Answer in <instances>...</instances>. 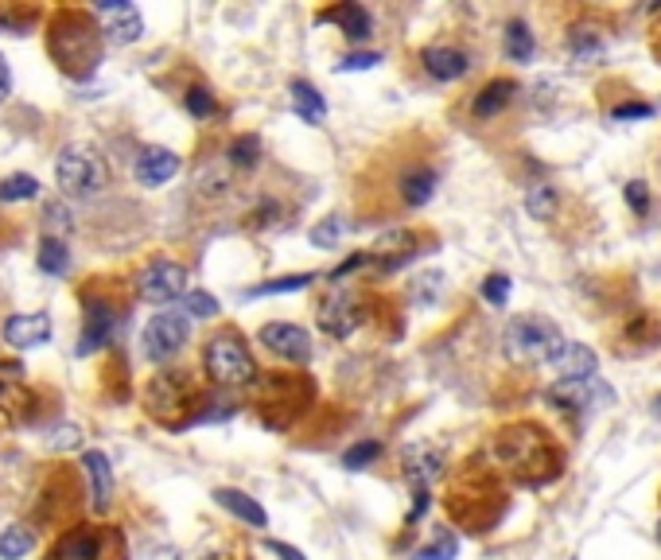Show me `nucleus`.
I'll use <instances>...</instances> for the list:
<instances>
[{
  "instance_id": "nucleus-1",
  "label": "nucleus",
  "mask_w": 661,
  "mask_h": 560,
  "mask_svg": "<svg viewBox=\"0 0 661 560\" xmlns=\"http://www.w3.org/2000/svg\"><path fill=\"white\" fill-rule=\"evenodd\" d=\"M102 24L82 9H59L47 24V55L66 78H86L102 63Z\"/></svg>"
},
{
  "instance_id": "nucleus-2",
  "label": "nucleus",
  "mask_w": 661,
  "mask_h": 560,
  "mask_svg": "<svg viewBox=\"0 0 661 560\" xmlns=\"http://www.w3.org/2000/svg\"><path fill=\"white\" fill-rule=\"evenodd\" d=\"M203 366L211 373V382L218 385H250L257 378V362H253L250 346L242 343L238 331H223L206 343Z\"/></svg>"
},
{
  "instance_id": "nucleus-3",
  "label": "nucleus",
  "mask_w": 661,
  "mask_h": 560,
  "mask_svg": "<svg viewBox=\"0 0 661 560\" xmlns=\"http://www.w3.org/2000/svg\"><path fill=\"white\" fill-rule=\"evenodd\" d=\"M55 179L71 199H93L98 191H105V183H110V168H105V160L93 149L71 144V149L59 152Z\"/></svg>"
},
{
  "instance_id": "nucleus-4",
  "label": "nucleus",
  "mask_w": 661,
  "mask_h": 560,
  "mask_svg": "<svg viewBox=\"0 0 661 560\" xmlns=\"http://www.w3.org/2000/svg\"><path fill=\"white\" fill-rule=\"evenodd\" d=\"M110 552L113 557L125 552L122 533L98 530V525H75V530H66L63 537L51 545L47 560H110Z\"/></svg>"
},
{
  "instance_id": "nucleus-5",
  "label": "nucleus",
  "mask_w": 661,
  "mask_h": 560,
  "mask_svg": "<svg viewBox=\"0 0 661 560\" xmlns=\"http://www.w3.org/2000/svg\"><path fill=\"white\" fill-rule=\"evenodd\" d=\"M560 335L549 319L537 316H518L506 327V351L522 362H549V355L557 351Z\"/></svg>"
},
{
  "instance_id": "nucleus-6",
  "label": "nucleus",
  "mask_w": 661,
  "mask_h": 560,
  "mask_svg": "<svg viewBox=\"0 0 661 560\" xmlns=\"http://www.w3.org/2000/svg\"><path fill=\"white\" fill-rule=\"evenodd\" d=\"M316 319H319V327H323L327 335L346 339V335H354V331L363 327L366 304H363V296H358L354 289H343V284H335V289L323 296V304L316 308Z\"/></svg>"
},
{
  "instance_id": "nucleus-7",
  "label": "nucleus",
  "mask_w": 661,
  "mask_h": 560,
  "mask_svg": "<svg viewBox=\"0 0 661 560\" xmlns=\"http://www.w3.org/2000/svg\"><path fill=\"white\" fill-rule=\"evenodd\" d=\"M191 339V319L179 316V311H160L144 327V358L149 362H168Z\"/></svg>"
},
{
  "instance_id": "nucleus-8",
  "label": "nucleus",
  "mask_w": 661,
  "mask_h": 560,
  "mask_svg": "<svg viewBox=\"0 0 661 560\" xmlns=\"http://www.w3.org/2000/svg\"><path fill=\"white\" fill-rule=\"evenodd\" d=\"M191 402H195V385H191V378H187V373L168 370V373H160V378H152L149 412L164 420V424H176V417H171V412L191 409Z\"/></svg>"
},
{
  "instance_id": "nucleus-9",
  "label": "nucleus",
  "mask_w": 661,
  "mask_h": 560,
  "mask_svg": "<svg viewBox=\"0 0 661 560\" xmlns=\"http://www.w3.org/2000/svg\"><path fill=\"white\" fill-rule=\"evenodd\" d=\"M117 323H122V311L105 304V300H86V319H82V335H78V358L102 351L105 343H113L117 335Z\"/></svg>"
},
{
  "instance_id": "nucleus-10",
  "label": "nucleus",
  "mask_w": 661,
  "mask_h": 560,
  "mask_svg": "<svg viewBox=\"0 0 661 560\" xmlns=\"http://www.w3.org/2000/svg\"><path fill=\"white\" fill-rule=\"evenodd\" d=\"M137 292L149 304H171V300L187 292V269L176 262H152L149 269L140 272Z\"/></svg>"
},
{
  "instance_id": "nucleus-11",
  "label": "nucleus",
  "mask_w": 661,
  "mask_h": 560,
  "mask_svg": "<svg viewBox=\"0 0 661 560\" xmlns=\"http://www.w3.org/2000/svg\"><path fill=\"white\" fill-rule=\"evenodd\" d=\"M93 16L102 20V36L110 39V43L125 47V43H137L140 31H144V20H140L137 4H125V0H105V4H98L93 9Z\"/></svg>"
},
{
  "instance_id": "nucleus-12",
  "label": "nucleus",
  "mask_w": 661,
  "mask_h": 560,
  "mask_svg": "<svg viewBox=\"0 0 661 560\" xmlns=\"http://www.w3.org/2000/svg\"><path fill=\"white\" fill-rule=\"evenodd\" d=\"M549 402L557 405V409H596V405H611L615 402V393H611V385H603L599 378H584V382H557L549 390Z\"/></svg>"
},
{
  "instance_id": "nucleus-13",
  "label": "nucleus",
  "mask_w": 661,
  "mask_h": 560,
  "mask_svg": "<svg viewBox=\"0 0 661 560\" xmlns=\"http://www.w3.org/2000/svg\"><path fill=\"white\" fill-rule=\"evenodd\" d=\"M257 339L284 362H308L312 358V335L296 323H265Z\"/></svg>"
},
{
  "instance_id": "nucleus-14",
  "label": "nucleus",
  "mask_w": 661,
  "mask_h": 560,
  "mask_svg": "<svg viewBox=\"0 0 661 560\" xmlns=\"http://www.w3.org/2000/svg\"><path fill=\"white\" fill-rule=\"evenodd\" d=\"M549 366L560 373V382H584V378H596L599 358L592 346L572 343V339H560L557 351L549 355Z\"/></svg>"
},
{
  "instance_id": "nucleus-15",
  "label": "nucleus",
  "mask_w": 661,
  "mask_h": 560,
  "mask_svg": "<svg viewBox=\"0 0 661 560\" xmlns=\"http://www.w3.org/2000/svg\"><path fill=\"white\" fill-rule=\"evenodd\" d=\"M51 339V316L47 311H28V316H12L4 323V343L16 346V351H31V346H43Z\"/></svg>"
},
{
  "instance_id": "nucleus-16",
  "label": "nucleus",
  "mask_w": 661,
  "mask_h": 560,
  "mask_svg": "<svg viewBox=\"0 0 661 560\" xmlns=\"http://www.w3.org/2000/svg\"><path fill=\"white\" fill-rule=\"evenodd\" d=\"M420 63H424V71H429L436 82H456V78L467 75V55L459 51V47H424V55H420Z\"/></svg>"
},
{
  "instance_id": "nucleus-17",
  "label": "nucleus",
  "mask_w": 661,
  "mask_h": 560,
  "mask_svg": "<svg viewBox=\"0 0 661 560\" xmlns=\"http://www.w3.org/2000/svg\"><path fill=\"white\" fill-rule=\"evenodd\" d=\"M179 171V156L171 149H144L137 156V179L144 187H160V183H168L171 176Z\"/></svg>"
},
{
  "instance_id": "nucleus-18",
  "label": "nucleus",
  "mask_w": 661,
  "mask_h": 560,
  "mask_svg": "<svg viewBox=\"0 0 661 560\" xmlns=\"http://www.w3.org/2000/svg\"><path fill=\"white\" fill-rule=\"evenodd\" d=\"M412 245H417V233H412V230H390V233H382V238L373 242L370 257H373V262H382L385 269H397V265H405L412 253H417Z\"/></svg>"
},
{
  "instance_id": "nucleus-19",
  "label": "nucleus",
  "mask_w": 661,
  "mask_h": 560,
  "mask_svg": "<svg viewBox=\"0 0 661 560\" xmlns=\"http://www.w3.org/2000/svg\"><path fill=\"white\" fill-rule=\"evenodd\" d=\"M82 467L86 475H90V486H93V510L105 513L113 502V467L102 451H86L82 456Z\"/></svg>"
},
{
  "instance_id": "nucleus-20",
  "label": "nucleus",
  "mask_w": 661,
  "mask_h": 560,
  "mask_svg": "<svg viewBox=\"0 0 661 560\" xmlns=\"http://www.w3.org/2000/svg\"><path fill=\"white\" fill-rule=\"evenodd\" d=\"M331 20H335L339 28H343L351 39H366L373 31V20L363 4H339V9L319 12V24H331Z\"/></svg>"
},
{
  "instance_id": "nucleus-21",
  "label": "nucleus",
  "mask_w": 661,
  "mask_h": 560,
  "mask_svg": "<svg viewBox=\"0 0 661 560\" xmlns=\"http://www.w3.org/2000/svg\"><path fill=\"white\" fill-rule=\"evenodd\" d=\"M215 502L223 506V510H230L233 518H242V522L257 525V530H265V525H269V513L262 510V502H253L250 495L233 491V486H223V491H215Z\"/></svg>"
},
{
  "instance_id": "nucleus-22",
  "label": "nucleus",
  "mask_w": 661,
  "mask_h": 560,
  "mask_svg": "<svg viewBox=\"0 0 661 560\" xmlns=\"http://www.w3.org/2000/svg\"><path fill=\"white\" fill-rule=\"evenodd\" d=\"M405 479H412V486L417 491H429L432 479H440V456L432 448H424V444H417V448L405 451Z\"/></svg>"
},
{
  "instance_id": "nucleus-23",
  "label": "nucleus",
  "mask_w": 661,
  "mask_h": 560,
  "mask_svg": "<svg viewBox=\"0 0 661 560\" xmlns=\"http://www.w3.org/2000/svg\"><path fill=\"white\" fill-rule=\"evenodd\" d=\"M513 93H518V86H513L510 78H494V82L483 86V93H479L475 102H471V110H475L479 117H494V113L513 102Z\"/></svg>"
},
{
  "instance_id": "nucleus-24",
  "label": "nucleus",
  "mask_w": 661,
  "mask_h": 560,
  "mask_svg": "<svg viewBox=\"0 0 661 560\" xmlns=\"http://www.w3.org/2000/svg\"><path fill=\"white\" fill-rule=\"evenodd\" d=\"M436 195V171L432 168H412L401 176V199L409 206H424Z\"/></svg>"
},
{
  "instance_id": "nucleus-25",
  "label": "nucleus",
  "mask_w": 661,
  "mask_h": 560,
  "mask_svg": "<svg viewBox=\"0 0 661 560\" xmlns=\"http://www.w3.org/2000/svg\"><path fill=\"white\" fill-rule=\"evenodd\" d=\"M292 110H296L300 117H304V122H312V125L327 117V102L319 98L316 86H308L304 78H296V82H292Z\"/></svg>"
},
{
  "instance_id": "nucleus-26",
  "label": "nucleus",
  "mask_w": 661,
  "mask_h": 560,
  "mask_svg": "<svg viewBox=\"0 0 661 560\" xmlns=\"http://www.w3.org/2000/svg\"><path fill=\"white\" fill-rule=\"evenodd\" d=\"M525 211H530V218H537V222H552L560 211L557 187H549V183L530 187V191H525Z\"/></svg>"
},
{
  "instance_id": "nucleus-27",
  "label": "nucleus",
  "mask_w": 661,
  "mask_h": 560,
  "mask_svg": "<svg viewBox=\"0 0 661 560\" xmlns=\"http://www.w3.org/2000/svg\"><path fill=\"white\" fill-rule=\"evenodd\" d=\"M36 549V533L28 525H9L0 533V560H20Z\"/></svg>"
},
{
  "instance_id": "nucleus-28",
  "label": "nucleus",
  "mask_w": 661,
  "mask_h": 560,
  "mask_svg": "<svg viewBox=\"0 0 661 560\" xmlns=\"http://www.w3.org/2000/svg\"><path fill=\"white\" fill-rule=\"evenodd\" d=\"M39 269L51 272V277H63L71 269V250H66L59 238H43L39 242Z\"/></svg>"
},
{
  "instance_id": "nucleus-29",
  "label": "nucleus",
  "mask_w": 661,
  "mask_h": 560,
  "mask_svg": "<svg viewBox=\"0 0 661 560\" xmlns=\"http://www.w3.org/2000/svg\"><path fill=\"white\" fill-rule=\"evenodd\" d=\"M533 31L525 28L522 20H513L510 28H506V55L513 59V63H530L533 59Z\"/></svg>"
},
{
  "instance_id": "nucleus-30",
  "label": "nucleus",
  "mask_w": 661,
  "mask_h": 560,
  "mask_svg": "<svg viewBox=\"0 0 661 560\" xmlns=\"http://www.w3.org/2000/svg\"><path fill=\"white\" fill-rule=\"evenodd\" d=\"M39 195V179L36 176H9L0 179V203H24V199Z\"/></svg>"
},
{
  "instance_id": "nucleus-31",
  "label": "nucleus",
  "mask_w": 661,
  "mask_h": 560,
  "mask_svg": "<svg viewBox=\"0 0 661 560\" xmlns=\"http://www.w3.org/2000/svg\"><path fill=\"white\" fill-rule=\"evenodd\" d=\"M440 289H444V272H420V277L412 280L409 296H412V304H420V308H432Z\"/></svg>"
},
{
  "instance_id": "nucleus-32",
  "label": "nucleus",
  "mask_w": 661,
  "mask_h": 560,
  "mask_svg": "<svg viewBox=\"0 0 661 560\" xmlns=\"http://www.w3.org/2000/svg\"><path fill=\"white\" fill-rule=\"evenodd\" d=\"M257 160H262V140L250 137V132L230 144V164H233V168H257Z\"/></svg>"
},
{
  "instance_id": "nucleus-33",
  "label": "nucleus",
  "mask_w": 661,
  "mask_h": 560,
  "mask_svg": "<svg viewBox=\"0 0 661 560\" xmlns=\"http://www.w3.org/2000/svg\"><path fill=\"white\" fill-rule=\"evenodd\" d=\"M312 272H296V277H280V280H269V284H257V289H250L245 296H277V292H300L312 284Z\"/></svg>"
},
{
  "instance_id": "nucleus-34",
  "label": "nucleus",
  "mask_w": 661,
  "mask_h": 560,
  "mask_svg": "<svg viewBox=\"0 0 661 560\" xmlns=\"http://www.w3.org/2000/svg\"><path fill=\"white\" fill-rule=\"evenodd\" d=\"M569 43H572V55H576L580 63H592V59L603 55V43H599V36L592 28H576Z\"/></svg>"
},
{
  "instance_id": "nucleus-35",
  "label": "nucleus",
  "mask_w": 661,
  "mask_h": 560,
  "mask_svg": "<svg viewBox=\"0 0 661 560\" xmlns=\"http://www.w3.org/2000/svg\"><path fill=\"white\" fill-rule=\"evenodd\" d=\"M382 456V444L378 440H363V444H354V448H346V456H343V467L346 471H363L370 459H378Z\"/></svg>"
},
{
  "instance_id": "nucleus-36",
  "label": "nucleus",
  "mask_w": 661,
  "mask_h": 560,
  "mask_svg": "<svg viewBox=\"0 0 661 560\" xmlns=\"http://www.w3.org/2000/svg\"><path fill=\"white\" fill-rule=\"evenodd\" d=\"M183 105H187V113H191V117H215V110H218L215 93L203 90V86H195V90H187Z\"/></svg>"
},
{
  "instance_id": "nucleus-37",
  "label": "nucleus",
  "mask_w": 661,
  "mask_h": 560,
  "mask_svg": "<svg viewBox=\"0 0 661 560\" xmlns=\"http://www.w3.org/2000/svg\"><path fill=\"white\" fill-rule=\"evenodd\" d=\"M343 233H346V218H327V222H319L316 230H312V245L331 250V245H339Z\"/></svg>"
},
{
  "instance_id": "nucleus-38",
  "label": "nucleus",
  "mask_w": 661,
  "mask_h": 560,
  "mask_svg": "<svg viewBox=\"0 0 661 560\" xmlns=\"http://www.w3.org/2000/svg\"><path fill=\"white\" fill-rule=\"evenodd\" d=\"M456 549H459L456 537H452V533H444V537H436L429 549L412 552V560H456Z\"/></svg>"
},
{
  "instance_id": "nucleus-39",
  "label": "nucleus",
  "mask_w": 661,
  "mask_h": 560,
  "mask_svg": "<svg viewBox=\"0 0 661 560\" xmlns=\"http://www.w3.org/2000/svg\"><path fill=\"white\" fill-rule=\"evenodd\" d=\"M483 296H486V304H494V308H503L506 300H510V277H506V272H494V277H486Z\"/></svg>"
},
{
  "instance_id": "nucleus-40",
  "label": "nucleus",
  "mask_w": 661,
  "mask_h": 560,
  "mask_svg": "<svg viewBox=\"0 0 661 560\" xmlns=\"http://www.w3.org/2000/svg\"><path fill=\"white\" fill-rule=\"evenodd\" d=\"M187 311L199 319H211L218 316V300L211 296V292H191V296H187Z\"/></svg>"
},
{
  "instance_id": "nucleus-41",
  "label": "nucleus",
  "mask_w": 661,
  "mask_h": 560,
  "mask_svg": "<svg viewBox=\"0 0 661 560\" xmlns=\"http://www.w3.org/2000/svg\"><path fill=\"white\" fill-rule=\"evenodd\" d=\"M378 63H382V59L373 55V51H354V55H346L335 71L339 75H346V71H370V66H378Z\"/></svg>"
},
{
  "instance_id": "nucleus-42",
  "label": "nucleus",
  "mask_w": 661,
  "mask_h": 560,
  "mask_svg": "<svg viewBox=\"0 0 661 560\" xmlns=\"http://www.w3.org/2000/svg\"><path fill=\"white\" fill-rule=\"evenodd\" d=\"M626 203L634 206V215H646V203H650V191H646L643 179H634V183H626Z\"/></svg>"
},
{
  "instance_id": "nucleus-43",
  "label": "nucleus",
  "mask_w": 661,
  "mask_h": 560,
  "mask_svg": "<svg viewBox=\"0 0 661 560\" xmlns=\"http://www.w3.org/2000/svg\"><path fill=\"white\" fill-rule=\"evenodd\" d=\"M31 20H36V12H24V16H20V12H0V31H20V36H24V28H28Z\"/></svg>"
},
{
  "instance_id": "nucleus-44",
  "label": "nucleus",
  "mask_w": 661,
  "mask_h": 560,
  "mask_svg": "<svg viewBox=\"0 0 661 560\" xmlns=\"http://www.w3.org/2000/svg\"><path fill=\"white\" fill-rule=\"evenodd\" d=\"M43 218H47V230H51V226H55V230H71V215H66V206L51 203Z\"/></svg>"
},
{
  "instance_id": "nucleus-45",
  "label": "nucleus",
  "mask_w": 661,
  "mask_h": 560,
  "mask_svg": "<svg viewBox=\"0 0 661 560\" xmlns=\"http://www.w3.org/2000/svg\"><path fill=\"white\" fill-rule=\"evenodd\" d=\"M650 105H619L615 113H611V117H615V122H638V117H650Z\"/></svg>"
},
{
  "instance_id": "nucleus-46",
  "label": "nucleus",
  "mask_w": 661,
  "mask_h": 560,
  "mask_svg": "<svg viewBox=\"0 0 661 560\" xmlns=\"http://www.w3.org/2000/svg\"><path fill=\"white\" fill-rule=\"evenodd\" d=\"M269 549L277 552L280 560H308V557H304V552L292 549V545H284V542H269Z\"/></svg>"
},
{
  "instance_id": "nucleus-47",
  "label": "nucleus",
  "mask_w": 661,
  "mask_h": 560,
  "mask_svg": "<svg viewBox=\"0 0 661 560\" xmlns=\"http://www.w3.org/2000/svg\"><path fill=\"white\" fill-rule=\"evenodd\" d=\"M12 93V71H9V59L0 55V102Z\"/></svg>"
},
{
  "instance_id": "nucleus-48",
  "label": "nucleus",
  "mask_w": 661,
  "mask_h": 560,
  "mask_svg": "<svg viewBox=\"0 0 661 560\" xmlns=\"http://www.w3.org/2000/svg\"><path fill=\"white\" fill-rule=\"evenodd\" d=\"M75 444H78V429H63V432H59L55 448H75Z\"/></svg>"
},
{
  "instance_id": "nucleus-49",
  "label": "nucleus",
  "mask_w": 661,
  "mask_h": 560,
  "mask_svg": "<svg viewBox=\"0 0 661 560\" xmlns=\"http://www.w3.org/2000/svg\"><path fill=\"white\" fill-rule=\"evenodd\" d=\"M658 542H661V522H658Z\"/></svg>"
}]
</instances>
